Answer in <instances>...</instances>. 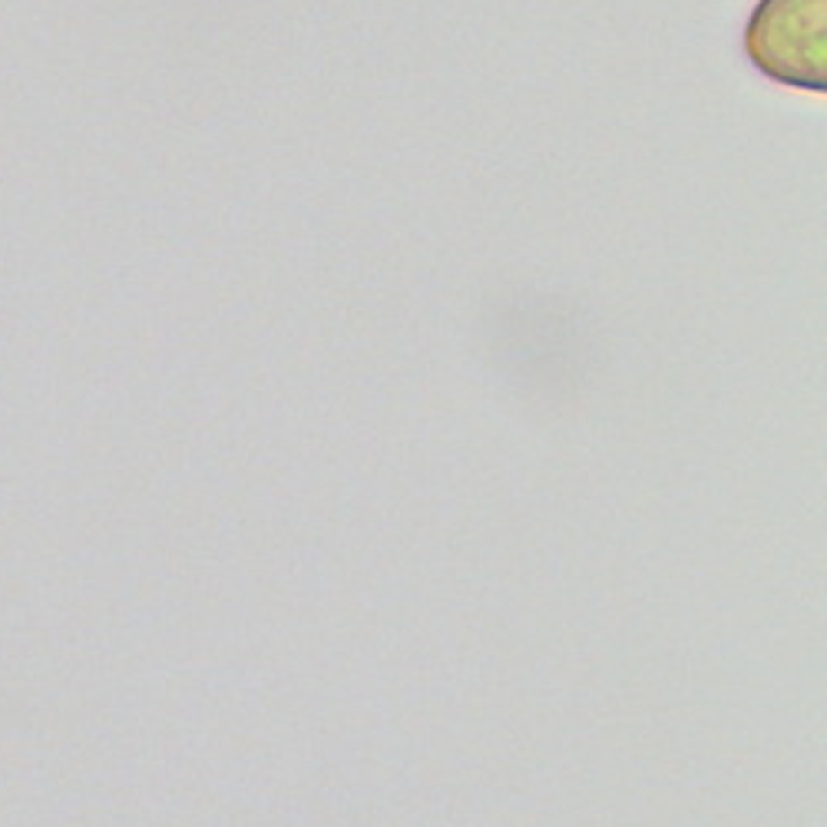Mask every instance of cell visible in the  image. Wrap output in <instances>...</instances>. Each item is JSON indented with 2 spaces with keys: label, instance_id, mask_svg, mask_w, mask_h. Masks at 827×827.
<instances>
[{
  "label": "cell",
  "instance_id": "6da1fadb",
  "mask_svg": "<svg viewBox=\"0 0 827 827\" xmlns=\"http://www.w3.org/2000/svg\"><path fill=\"white\" fill-rule=\"evenodd\" d=\"M745 57L761 76L807 93L827 90V0H758Z\"/></svg>",
  "mask_w": 827,
  "mask_h": 827
}]
</instances>
